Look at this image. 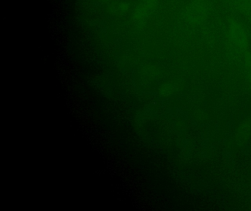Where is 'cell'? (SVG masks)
<instances>
[{
	"label": "cell",
	"mask_w": 251,
	"mask_h": 211,
	"mask_svg": "<svg viewBox=\"0 0 251 211\" xmlns=\"http://www.w3.org/2000/svg\"><path fill=\"white\" fill-rule=\"evenodd\" d=\"M227 36L232 45L245 53L248 46V38L244 26L236 20H230L227 25Z\"/></svg>",
	"instance_id": "obj_1"
},
{
	"label": "cell",
	"mask_w": 251,
	"mask_h": 211,
	"mask_svg": "<svg viewBox=\"0 0 251 211\" xmlns=\"http://www.w3.org/2000/svg\"><path fill=\"white\" fill-rule=\"evenodd\" d=\"M206 10H205V3L202 0H197L193 1L190 7L186 12V19L189 23L199 24L203 21Z\"/></svg>",
	"instance_id": "obj_2"
},
{
	"label": "cell",
	"mask_w": 251,
	"mask_h": 211,
	"mask_svg": "<svg viewBox=\"0 0 251 211\" xmlns=\"http://www.w3.org/2000/svg\"><path fill=\"white\" fill-rule=\"evenodd\" d=\"M245 67H246L247 72H248V76L251 81V53L246 51L245 53Z\"/></svg>",
	"instance_id": "obj_3"
}]
</instances>
